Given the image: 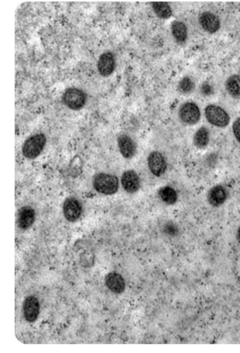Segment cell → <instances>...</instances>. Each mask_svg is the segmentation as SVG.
<instances>
[{
	"mask_svg": "<svg viewBox=\"0 0 240 353\" xmlns=\"http://www.w3.org/2000/svg\"><path fill=\"white\" fill-rule=\"evenodd\" d=\"M148 165L151 173L159 176L163 174L167 168L166 161L163 155L158 151L151 152L147 158Z\"/></svg>",
	"mask_w": 240,
	"mask_h": 353,
	"instance_id": "52a82bcc",
	"label": "cell"
},
{
	"mask_svg": "<svg viewBox=\"0 0 240 353\" xmlns=\"http://www.w3.org/2000/svg\"><path fill=\"white\" fill-rule=\"evenodd\" d=\"M105 283L108 289L115 294L122 293L125 289L126 284L124 277L115 272L108 273L105 276Z\"/></svg>",
	"mask_w": 240,
	"mask_h": 353,
	"instance_id": "4fadbf2b",
	"label": "cell"
},
{
	"mask_svg": "<svg viewBox=\"0 0 240 353\" xmlns=\"http://www.w3.org/2000/svg\"><path fill=\"white\" fill-rule=\"evenodd\" d=\"M209 131L205 127H201L195 132L193 142L194 146L199 149L206 147L209 142Z\"/></svg>",
	"mask_w": 240,
	"mask_h": 353,
	"instance_id": "ac0fdd59",
	"label": "cell"
},
{
	"mask_svg": "<svg viewBox=\"0 0 240 353\" xmlns=\"http://www.w3.org/2000/svg\"><path fill=\"white\" fill-rule=\"evenodd\" d=\"M121 183L124 189L130 193L137 192L140 187V178L133 170H128L123 173Z\"/></svg>",
	"mask_w": 240,
	"mask_h": 353,
	"instance_id": "30bf717a",
	"label": "cell"
},
{
	"mask_svg": "<svg viewBox=\"0 0 240 353\" xmlns=\"http://www.w3.org/2000/svg\"><path fill=\"white\" fill-rule=\"evenodd\" d=\"M207 121L212 125L218 127H224L229 123L230 117L227 113L221 107L210 104L205 109Z\"/></svg>",
	"mask_w": 240,
	"mask_h": 353,
	"instance_id": "3957f363",
	"label": "cell"
},
{
	"mask_svg": "<svg viewBox=\"0 0 240 353\" xmlns=\"http://www.w3.org/2000/svg\"><path fill=\"white\" fill-rule=\"evenodd\" d=\"M202 93L205 95H209L212 93L213 88L209 84L205 83L201 87Z\"/></svg>",
	"mask_w": 240,
	"mask_h": 353,
	"instance_id": "603a6c76",
	"label": "cell"
},
{
	"mask_svg": "<svg viewBox=\"0 0 240 353\" xmlns=\"http://www.w3.org/2000/svg\"><path fill=\"white\" fill-rule=\"evenodd\" d=\"M158 195L161 199L168 204L175 203L178 198L176 191L170 186H164L158 191Z\"/></svg>",
	"mask_w": 240,
	"mask_h": 353,
	"instance_id": "ffe728a7",
	"label": "cell"
},
{
	"mask_svg": "<svg viewBox=\"0 0 240 353\" xmlns=\"http://www.w3.org/2000/svg\"><path fill=\"white\" fill-rule=\"evenodd\" d=\"M23 315L29 323L35 322L38 315L39 304L37 299L34 296L27 297L23 304Z\"/></svg>",
	"mask_w": 240,
	"mask_h": 353,
	"instance_id": "ba28073f",
	"label": "cell"
},
{
	"mask_svg": "<svg viewBox=\"0 0 240 353\" xmlns=\"http://www.w3.org/2000/svg\"><path fill=\"white\" fill-rule=\"evenodd\" d=\"M46 143V138L42 133L35 134L28 137L22 148L23 155L27 158L34 159L42 151Z\"/></svg>",
	"mask_w": 240,
	"mask_h": 353,
	"instance_id": "7a4b0ae2",
	"label": "cell"
},
{
	"mask_svg": "<svg viewBox=\"0 0 240 353\" xmlns=\"http://www.w3.org/2000/svg\"><path fill=\"white\" fill-rule=\"evenodd\" d=\"M198 21L202 28L211 33L216 32L220 27L219 18L210 12L201 13L198 17Z\"/></svg>",
	"mask_w": 240,
	"mask_h": 353,
	"instance_id": "7c38bea8",
	"label": "cell"
},
{
	"mask_svg": "<svg viewBox=\"0 0 240 353\" xmlns=\"http://www.w3.org/2000/svg\"><path fill=\"white\" fill-rule=\"evenodd\" d=\"M229 192L227 188L221 184L211 187L207 194V200L210 205L218 208L223 205L227 200Z\"/></svg>",
	"mask_w": 240,
	"mask_h": 353,
	"instance_id": "8992f818",
	"label": "cell"
},
{
	"mask_svg": "<svg viewBox=\"0 0 240 353\" xmlns=\"http://www.w3.org/2000/svg\"><path fill=\"white\" fill-rule=\"evenodd\" d=\"M35 219V211L30 206L22 207L19 211L18 216V223L19 227L22 229H26L33 223Z\"/></svg>",
	"mask_w": 240,
	"mask_h": 353,
	"instance_id": "9a60e30c",
	"label": "cell"
},
{
	"mask_svg": "<svg viewBox=\"0 0 240 353\" xmlns=\"http://www.w3.org/2000/svg\"><path fill=\"white\" fill-rule=\"evenodd\" d=\"M228 93L235 99H240V75L230 76L225 83Z\"/></svg>",
	"mask_w": 240,
	"mask_h": 353,
	"instance_id": "2e32d148",
	"label": "cell"
},
{
	"mask_svg": "<svg viewBox=\"0 0 240 353\" xmlns=\"http://www.w3.org/2000/svg\"><path fill=\"white\" fill-rule=\"evenodd\" d=\"M97 67L99 73L103 76L111 75L115 67L114 58L110 52L102 54L97 62Z\"/></svg>",
	"mask_w": 240,
	"mask_h": 353,
	"instance_id": "5bb4252c",
	"label": "cell"
},
{
	"mask_svg": "<svg viewBox=\"0 0 240 353\" xmlns=\"http://www.w3.org/2000/svg\"><path fill=\"white\" fill-rule=\"evenodd\" d=\"M232 131L236 139L240 144V117L234 122L232 125Z\"/></svg>",
	"mask_w": 240,
	"mask_h": 353,
	"instance_id": "7402d4cb",
	"label": "cell"
},
{
	"mask_svg": "<svg viewBox=\"0 0 240 353\" xmlns=\"http://www.w3.org/2000/svg\"><path fill=\"white\" fill-rule=\"evenodd\" d=\"M117 146L122 155L126 159L132 158L136 152V145L128 135H120L117 139Z\"/></svg>",
	"mask_w": 240,
	"mask_h": 353,
	"instance_id": "8fae6325",
	"label": "cell"
},
{
	"mask_svg": "<svg viewBox=\"0 0 240 353\" xmlns=\"http://www.w3.org/2000/svg\"><path fill=\"white\" fill-rule=\"evenodd\" d=\"M63 210L65 218L70 222L76 221L81 216L82 207L75 198H67L64 202Z\"/></svg>",
	"mask_w": 240,
	"mask_h": 353,
	"instance_id": "9c48e42d",
	"label": "cell"
},
{
	"mask_svg": "<svg viewBox=\"0 0 240 353\" xmlns=\"http://www.w3.org/2000/svg\"><path fill=\"white\" fill-rule=\"evenodd\" d=\"M87 96L82 90L74 87L67 89L62 96L64 104L70 109L78 110L86 103Z\"/></svg>",
	"mask_w": 240,
	"mask_h": 353,
	"instance_id": "277c9868",
	"label": "cell"
},
{
	"mask_svg": "<svg viewBox=\"0 0 240 353\" xmlns=\"http://www.w3.org/2000/svg\"><path fill=\"white\" fill-rule=\"evenodd\" d=\"M178 115L181 121L187 125L196 124L201 117L198 107L192 102L182 104L179 108Z\"/></svg>",
	"mask_w": 240,
	"mask_h": 353,
	"instance_id": "5b68a950",
	"label": "cell"
},
{
	"mask_svg": "<svg viewBox=\"0 0 240 353\" xmlns=\"http://www.w3.org/2000/svg\"><path fill=\"white\" fill-rule=\"evenodd\" d=\"M171 31L173 37L178 43H183L187 37V29L186 25L180 21H174L171 25Z\"/></svg>",
	"mask_w": 240,
	"mask_h": 353,
	"instance_id": "e0dca14e",
	"label": "cell"
},
{
	"mask_svg": "<svg viewBox=\"0 0 240 353\" xmlns=\"http://www.w3.org/2000/svg\"><path fill=\"white\" fill-rule=\"evenodd\" d=\"M93 184L97 192L105 195L115 193L119 185L117 177L105 173L97 174L94 178Z\"/></svg>",
	"mask_w": 240,
	"mask_h": 353,
	"instance_id": "6da1fadb",
	"label": "cell"
},
{
	"mask_svg": "<svg viewBox=\"0 0 240 353\" xmlns=\"http://www.w3.org/2000/svg\"><path fill=\"white\" fill-rule=\"evenodd\" d=\"M235 237L238 243L240 245V226H239L236 229Z\"/></svg>",
	"mask_w": 240,
	"mask_h": 353,
	"instance_id": "cb8c5ba5",
	"label": "cell"
},
{
	"mask_svg": "<svg viewBox=\"0 0 240 353\" xmlns=\"http://www.w3.org/2000/svg\"><path fill=\"white\" fill-rule=\"evenodd\" d=\"M195 84L194 82L188 77H185L178 84V90L183 94H188L194 90Z\"/></svg>",
	"mask_w": 240,
	"mask_h": 353,
	"instance_id": "44dd1931",
	"label": "cell"
},
{
	"mask_svg": "<svg viewBox=\"0 0 240 353\" xmlns=\"http://www.w3.org/2000/svg\"><path fill=\"white\" fill-rule=\"evenodd\" d=\"M151 7L156 15L161 18L168 19L172 15V9L166 2H152Z\"/></svg>",
	"mask_w": 240,
	"mask_h": 353,
	"instance_id": "d6986e66",
	"label": "cell"
}]
</instances>
